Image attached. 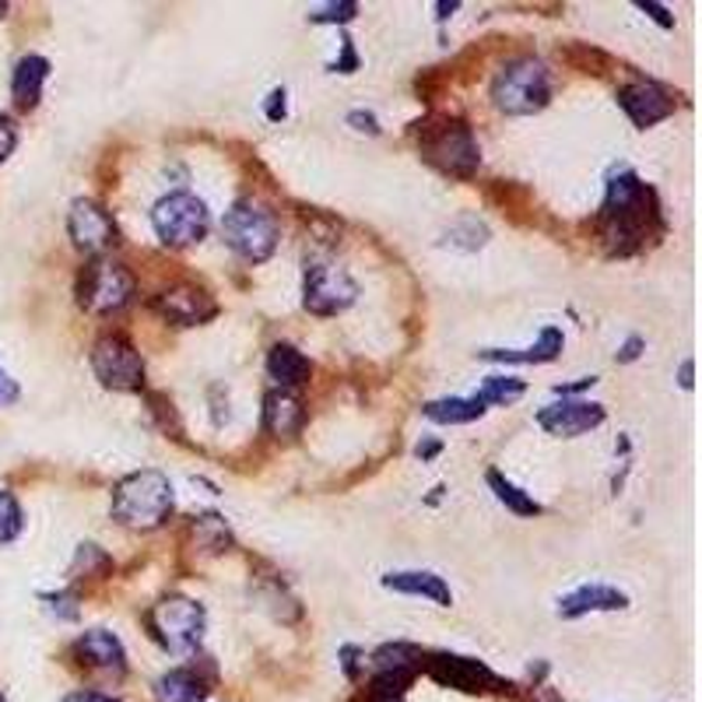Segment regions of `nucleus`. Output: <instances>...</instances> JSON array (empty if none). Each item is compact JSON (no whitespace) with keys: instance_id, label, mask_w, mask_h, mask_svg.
I'll list each match as a JSON object with an SVG mask.
<instances>
[{"instance_id":"obj_1","label":"nucleus","mask_w":702,"mask_h":702,"mask_svg":"<svg viewBox=\"0 0 702 702\" xmlns=\"http://www.w3.org/2000/svg\"><path fill=\"white\" fill-rule=\"evenodd\" d=\"M664 233L661 204L636 173H618L607 183V197L598 215V236L604 242V250L612 256H632L639 250H647L650 239H657Z\"/></svg>"},{"instance_id":"obj_2","label":"nucleus","mask_w":702,"mask_h":702,"mask_svg":"<svg viewBox=\"0 0 702 702\" xmlns=\"http://www.w3.org/2000/svg\"><path fill=\"white\" fill-rule=\"evenodd\" d=\"M113 521L127 530H159L176 510L173 481L155 467L134 471L113 488Z\"/></svg>"},{"instance_id":"obj_3","label":"nucleus","mask_w":702,"mask_h":702,"mask_svg":"<svg viewBox=\"0 0 702 702\" xmlns=\"http://www.w3.org/2000/svg\"><path fill=\"white\" fill-rule=\"evenodd\" d=\"M418 151L433 170L453 179H471L481 165V148L475 130L464 120H453V116H433L425 124H418Z\"/></svg>"},{"instance_id":"obj_4","label":"nucleus","mask_w":702,"mask_h":702,"mask_svg":"<svg viewBox=\"0 0 702 702\" xmlns=\"http://www.w3.org/2000/svg\"><path fill=\"white\" fill-rule=\"evenodd\" d=\"M492 102L506 116H534L552 102V74L538 57H516L496 74Z\"/></svg>"},{"instance_id":"obj_5","label":"nucleus","mask_w":702,"mask_h":702,"mask_svg":"<svg viewBox=\"0 0 702 702\" xmlns=\"http://www.w3.org/2000/svg\"><path fill=\"white\" fill-rule=\"evenodd\" d=\"M222 239L228 242V250L242 256L247 264H264L267 256L278 250L281 228H278V218H274L271 208L253 201V197H242V201H236L225 211Z\"/></svg>"},{"instance_id":"obj_6","label":"nucleus","mask_w":702,"mask_h":702,"mask_svg":"<svg viewBox=\"0 0 702 702\" xmlns=\"http://www.w3.org/2000/svg\"><path fill=\"white\" fill-rule=\"evenodd\" d=\"M151 228H155V236L162 239V247H170V250L197 247L211 228L208 204L201 197H193L190 190L165 193L162 201L151 208Z\"/></svg>"},{"instance_id":"obj_7","label":"nucleus","mask_w":702,"mask_h":702,"mask_svg":"<svg viewBox=\"0 0 702 702\" xmlns=\"http://www.w3.org/2000/svg\"><path fill=\"white\" fill-rule=\"evenodd\" d=\"M134 274L110 261V256H91L78 274V306L88 313H116L134 299Z\"/></svg>"},{"instance_id":"obj_8","label":"nucleus","mask_w":702,"mask_h":702,"mask_svg":"<svg viewBox=\"0 0 702 702\" xmlns=\"http://www.w3.org/2000/svg\"><path fill=\"white\" fill-rule=\"evenodd\" d=\"M208 615L190 598H165L148 612V629L170 653H193L204 639Z\"/></svg>"},{"instance_id":"obj_9","label":"nucleus","mask_w":702,"mask_h":702,"mask_svg":"<svg viewBox=\"0 0 702 702\" xmlns=\"http://www.w3.org/2000/svg\"><path fill=\"white\" fill-rule=\"evenodd\" d=\"M91 373L99 376V384L105 390H120V393L145 390V359L124 334H102L91 344Z\"/></svg>"},{"instance_id":"obj_10","label":"nucleus","mask_w":702,"mask_h":702,"mask_svg":"<svg viewBox=\"0 0 702 702\" xmlns=\"http://www.w3.org/2000/svg\"><path fill=\"white\" fill-rule=\"evenodd\" d=\"M359 296V285L341 264L313 261L306 264V281H302V306L313 316H338Z\"/></svg>"},{"instance_id":"obj_11","label":"nucleus","mask_w":702,"mask_h":702,"mask_svg":"<svg viewBox=\"0 0 702 702\" xmlns=\"http://www.w3.org/2000/svg\"><path fill=\"white\" fill-rule=\"evenodd\" d=\"M67 233H71V242L78 250L91 253V256H102L110 247H120V228H116V218L105 211L102 204L82 201L71 204V215H67Z\"/></svg>"},{"instance_id":"obj_12","label":"nucleus","mask_w":702,"mask_h":702,"mask_svg":"<svg viewBox=\"0 0 702 702\" xmlns=\"http://www.w3.org/2000/svg\"><path fill=\"white\" fill-rule=\"evenodd\" d=\"M422 667L429 670L439 685H447V689H456V692H499L502 689V678L492 667L475 657H461V653H433Z\"/></svg>"},{"instance_id":"obj_13","label":"nucleus","mask_w":702,"mask_h":702,"mask_svg":"<svg viewBox=\"0 0 702 702\" xmlns=\"http://www.w3.org/2000/svg\"><path fill=\"white\" fill-rule=\"evenodd\" d=\"M155 313L162 319H170L176 327H197V324H208L211 316L218 313V302L211 299L208 288L201 285H190V281H179V285H170L165 292L155 296Z\"/></svg>"},{"instance_id":"obj_14","label":"nucleus","mask_w":702,"mask_h":702,"mask_svg":"<svg viewBox=\"0 0 702 702\" xmlns=\"http://www.w3.org/2000/svg\"><path fill=\"white\" fill-rule=\"evenodd\" d=\"M604 418H607L604 404L584 401V397H562V401L538 411L541 429L548 436H562V439H576L590 429H598V425H604Z\"/></svg>"},{"instance_id":"obj_15","label":"nucleus","mask_w":702,"mask_h":702,"mask_svg":"<svg viewBox=\"0 0 702 702\" xmlns=\"http://www.w3.org/2000/svg\"><path fill=\"white\" fill-rule=\"evenodd\" d=\"M618 105H622L625 116H629L639 130H647V127L661 124V120H667L670 113H675L678 110V99L670 96L664 85L639 78V82L625 85L618 91Z\"/></svg>"},{"instance_id":"obj_16","label":"nucleus","mask_w":702,"mask_h":702,"mask_svg":"<svg viewBox=\"0 0 702 702\" xmlns=\"http://www.w3.org/2000/svg\"><path fill=\"white\" fill-rule=\"evenodd\" d=\"M74 657H78L88 670H102V675H113V678L127 675V650L105 629L82 632L78 643H74Z\"/></svg>"},{"instance_id":"obj_17","label":"nucleus","mask_w":702,"mask_h":702,"mask_svg":"<svg viewBox=\"0 0 702 702\" xmlns=\"http://www.w3.org/2000/svg\"><path fill=\"white\" fill-rule=\"evenodd\" d=\"M306 425V404L292 390H271L264 397V433L274 439H296Z\"/></svg>"},{"instance_id":"obj_18","label":"nucleus","mask_w":702,"mask_h":702,"mask_svg":"<svg viewBox=\"0 0 702 702\" xmlns=\"http://www.w3.org/2000/svg\"><path fill=\"white\" fill-rule=\"evenodd\" d=\"M622 607H629V598L618 587L587 584L559 601V618H584L590 612H622Z\"/></svg>"},{"instance_id":"obj_19","label":"nucleus","mask_w":702,"mask_h":702,"mask_svg":"<svg viewBox=\"0 0 702 702\" xmlns=\"http://www.w3.org/2000/svg\"><path fill=\"white\" fill-rule=\"evenodd\" d=\"M46 78H50V60L39 57V53H28L22 57L18 64H14V74H11V99L18 105L22 113L36 110L39 99H42V88H46Z\"/></svg>"},{"instance_id":"obj_20","label":"nucleus","mask_w":702,"mask_h":702,"mask_svg":"<svg viewBox=\"0 0 702 702\" xmlns=\"http://www.w3.org/2000/svg\"><path fill=\"white\" fill-rule=\"evenodd\" d=\"M384 587H387V590H397V593H411V598L436 601L439 607H450V604H453L450 584H447V579H442L439 573H429V569L387 573V576H384Z\"/></svg>"},{"instance_id":"obj_21","label":"nucleus","mask_w":702,"mask_h":702,"mask_svg":"<svg viewBox=\"0 0 702 702\" xmlns=\"http://www.w3.org/2000/svg\"><path fill=\"white\" fill-rule=\"evenodd\" d=\"M562 344H566V334H562L559 327H544L541 334H538V341H534L530 348H485V351H478V359H485V362H521V365H541V362H552L559 351H562Z\"/></svg>"},{"instance_id":"obj_22","label":"nucleus","mask_w":702,"mask_h":702,"mask_svg":"<svg viewBox=\"0 0 702 702\" xmlns=\"http://www.w3.org/2000/svg\"><path fill=\"white\" fill-rule=\"evenodd\" d=\"M267 376L278 384V390H296L302 384H310L313 362L292 344H274L267 351Z\"/></svg>"},{"instance_id":"obj_23","label":"nucleus","mask_w":702,"mask_h":702,"mask_svg":"<svg viewBox=\"0 0 702 702\" xmlns=\"http://www.w3.org/2000/svg\"><path fill=\"white\" fill-rule=\"evenodd\" d=\"M159 702H204L208 685L193 667H173L170 675H162L155 685Z\"/></svg>"},{"instance_id":"obj_24","label":"nucleus","mask_w":702,"mask_h":702,"mask_svg":"<svg viewBox=\"0 0 702 702\" xmlns=\"http://www.w3.org/2000/svg\"><path fill=\"white\" fill-rule=\"evenodd\" d=\"M422 411L436 425H467V422H478L488 408L471 393V397H439V401H429Z\"/></svg>"},{"instance_id":"obj_25","label":"nucleus","mask_w":702,"mask_h":702,"mask_svg":"<svg viewBox=\"0 0 702 702\" xmlns=\"http://www.w3.org/2000/svg\"><path fill=\"white\" fill-rule=\"evenodd\" d=\"M373 664L376 670H387V675H411L415 678L422 664H425V653L415 643H387L373 653Z\"/></svg>"},{"instance_id":"obj_26","label":"nucleus","mask_w":702,"mask_h":702,"mask_svg":"<svg viewBox=\"0 0 702 702\" xmlns=\"http://www.w3.org/2000/svg\"><path fill=\"white\" fill-rule=\"evenodd\" d=\"M485 481H488V488H492L496 499H499L510 513H516V516H538V513H541V502L534 499L530 492H524L521 485H513L506 475H502V471H488Z\"/></svg>"},{"instance_id":"obj_27","label":"nucleus","mask_w":702,"mask_h":702,"mask_svg":"<svg viewBox=\"0 0 702 702\" xmlns=\"http://www.w3.org/2000/svg\"><path fill=\"white\" fill-rule=\"evenodd\" d=\"M190 530H193L197 544H201L208 555H222V552H228V548H233V534H228V524L222 521L218 513L193 516Z\"/></svg>"},{"instance_id":"obj_28","label":"nucleus","mask_w":702,"mask_h":702,"mask_svg":"<svg viewBox=\"0 0 702 702\" xmlns=\"http://www.w3.org/2000/svg\"><path fill=\"white\" fill-rule=\"evenodd\" d=\"M524 390H527V384L516 376H488L475 397L485 408H492V404H513L516 397H524Z\"/></svg>"},{"instance_id":"obj_29","label":"nucleus","mask_w":702,"mask_h":702,"mask_svg":"<svg viewBox=\"0 0 702 702\" xmlns=\"http://www.w3.org/2000/svg\"><path fill=\"white\" fill-rule=\"evenodd\" d=\"M22 527H25L22 502L8 488H0V544H11L22 534Z\"/></svg>"},{"instance_id":"obj_30","label":"nucleus","mask_w":702,"mask_h":702,"mask_svg":"<svg viewBox=\"0 0 702 702\" xmlns=\"http://www.w3.org/2000/svg\"><path fill=\"white\" fill-rule=\"evenodd\" d=\"M359 14V4L355 0H341V4H324V8H316V11H310V22H316V25H344V22H351Z\"/></svg>"},{"instance_id":"obj_31","label":"nucleus","mask_w":702,"mask_h":702,"mask_svg":"<svg viewBox=\"0 0 702 702\" xmlns=\"http://www.w3.org/2000/svg\"><path fill=\"white\" fill-rule=\"evenodd\" d=\"M14 145H18V127H14L8 116H0V162H8Z\"/></svg>"},{"instance_id":"obj_32","label":"nucleus","mask_w":702,"mask_h":702,"mask_svg":"<svg viewBox=\"0 0 702 702\" xmlns=\"http://www.w3.org/2000/svg\"><path fill=\"white\" fill-rule=\"evenodd\" d=\"M348 124L355 127V130H362V134H379V124H376V116L369 113V110H351L348 113Z\"/></svg>"},{"instance_id":"obj_33","label":"nucleus","mask_w":702,"mask_h":702,"mask_svg":"<svg viewBox=\"0 0 702 702\" xmlns=\"http://www.w3.org/2000/svg\"><path fill=\"white\" fill-rule=\"evenodd\" d=\"M359 67V57H355V46H351V39L344 36V57L338 60V64H334L330 71H341V74H351Z\"/></svg>"},{"instance_id":"obj_34","label":"nucleus","mask_w":702,"mask_h":702,"mask_svg":"<svg viewBox=\"0 0 702 702\" xmlns=\"http://www.w3.org/2000/svg\"><path fill=\"white\" fill-rule=\"evenodd\" d=\"M639 11H647L650 18L657 22V25H664V28H675V18H670L664 4H639Z\"/></svg>"},{"instance_id":"obj_35","label":"nucleus","mask_w":702,"mask_h":702,"mask_svg":"<svg viewBox=\"0 0 702 702\" xmlns=\"http://www.w3.org/2000/svg\"><path fill=\"white\" fill-rule=\"evenodd\" d=\"M643 344H647L643 338H629V341L622 344V351H618V362H636L639 351H643Z\"/></svg>"},{"instance_id":"obj_36","label":"nucleus","mask_w":702,"mask_h":702,"mask_svg":"<svg viewBox=\"0 0 702 702\" xmlns=\"http://www.w3.org/2000/svg\"><path fill=\"white\" fill-rule=\"evenodd\" d=\"M267 120H271V124H278V120H285V91H274V96H271Z\"/></svg>"},{"instance_id":"obj_37","label":"nucleus","mask_w":702,"mask_h":702,"mask_svg":"<svg viewBox=\"0 0 702 702\" xmlns=\"http://www.w3.org/2000/svg\"><path fill=\"white\" fill-rule=\"evenodd\" d=\"M14 397H18V387L11 384V376L0 369V404H8V401H14Z\"/></svg>"},{"instance_id":"obj_38","label":"nucleus","mask_w":702,"mask_h":702,"mask_svg":"<svg viewBox=\"0 0 702 702\" xmlns=\"http://www.w3.org/2000/svg\"><path fill=\"white\" fill-rule=\"evenodd\" d=\"M64 702H116V699L102 695V692H74V695H67Z\"/></svg>"},{"instance_id":"obj_39","label":"nucleus","mask_w":702,"mask_h":702,"mask_svg":"<svg viewBox=\"0 0 702 702\" xmlns=\"http://www.w3.org/2000/svg\"><path fill=\"white\" fill-rule=\"evenodd\" d=\"M681 387L692 390V359H685V365H681Z\"/></svg>"},{"instance_id":"obj_40","label":"nucleus","mask_w":702,"mask_h":702,"mask_svg":"<svg viewBox=\"0 0 702 702\" xmlns=\"http://www.w3.org/2000/svg\"><path fill=\"white\" fill-rule=\"evenodd\" d=\"M439 450V442H425V447H418V456H433Z\"/></svg>"},{"instance_id":"obj_41","label":"nucleus","mask_w":702,"mask_h":702,"mask_svg":"<svg viewBox=\"0 0 702 702\" xmlns=\"http://www.w3.org/2000/svg\"><path fill=\"white\" fill-rule=\"evenodd\" d=\"M376 702H401V699H376Z\"/></svg>"},{"instance_id":"obj_42","label":"nucleus","mask_w":702,"mask_h":702,"mask_svg":"<svg viewBox=\"0 0 702 702\" xmlns=\"http://www.w3.org/2000/svg\"><path fill=\"white\" fill-rule=\"evenodd\" d=\"M0 702H4V695H0Z\"/></svg>"}]
</instances>
